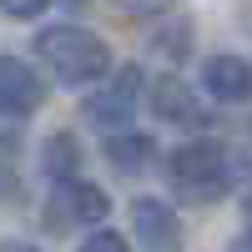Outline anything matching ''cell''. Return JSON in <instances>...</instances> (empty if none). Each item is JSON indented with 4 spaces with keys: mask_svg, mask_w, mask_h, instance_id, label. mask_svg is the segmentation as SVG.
<instances>
[{
    "mask_svg": "<svg viewBox=\"0 0 252 252\" xmlns=\"http://www.w3.org/2000/svg\"><path fill=\"white\" fill-rule=\"evenodd\" d=\"M35 61L46 66L56 86L86 91L111 76V46L86 26H46L35 35Z\"/></svg>",
    "mask_w": 252,
    "mask_h": 252,
    "instance_id": "obj_1",
    "label": "cell"
},
{
    "mask_svg": "<svg viewBox=\"0 0 252 252\" xmlns=\"http://www.w3.org/2000/svg\"><path fill=\"white\" fill-rule=\"evenodd\" d=\"M152 111L166 126H182V131H202V126H207L202 96L192 86H182V81H161V86H152Z\"/></svg>",
    "mask_w": 252,
    "mask_h": 252,
    "instance_id": "obj_8",
    "label": "cell"
},
{
    "mask_svg": "<svg viewBox=\"0 0 252 252\" xmlns=\"http://www.w3.org/2000/svg\"><path fill=\"white\" fill-rule=\"evenodd\" d=\"M46 101V81L31 61L20 56H0V116L5 121H26L31 111H40Z\"/></svg>",
    "mask_w": 252,
    "mask_h": 252,
    "instance_id": "obj_6",
    "label": "cell"
},
{
    "mask_svg": "<svg viewBox=\"0 0 252 252\" xmlns=\"http://www.w3.org/2000/svg\"><path fill=\"white\" fill-rule=\"evenodd\" d=\"M111 212V197L101 192L96 182L86 177H71V182H56L51 187V197H46V227L51 232H76V227H96L106 222Z\"/></svg>",
    "mask_w": 252,
    "mask_h": 252,
    "instance_id": "obj_3",
    "label": "cell"
},
{
    "mask_svg": "<svg viewBox=\"0 0 252 252\" xmlns=\"http://www.w3.org/2000/svg\"><path fill=\"white\" fill-rule=\"evenodd\" d=\"M46 5H51V0H0V10H5V15H15V20H35Z\"/></svg>",
    "mask_w": 252,
    "mask_h": 252,
    "instance_id": "obj_12",
    "label": "cell"
},
{
    "mask_svg": "<svg viewBox=\"0 0 252 252\" xmlns=\"http://www.w3.org/2000/svg\"><path fill=\"white\" fill-rule=\"evenodd\" d=\"M202 91L222 106H247L252 101V61L242 56H207L202 61Z\"/></svg>",
    "mask_w": 252,
    "mask_h": 252,
    "instance_id": "obj_7",
    "label": "cell"
},
{
    "mask_svg": "<svg viewBox=\"0 0 252 252\" xmlns=\"http://www.w3.org/2000/svg\"><path fill=\"white\" fill-rule=\"evenodd\" d=\"M106 161L121 177H141L157 161V141L146 131H116V136H106Z\"/></svg>",
    "mask_w": 252,
    "mask_h": 252,
    "instance_id": "obj_9",
    "label": "cell"
},
{
    "mask_svg": "<svg viewBox=\"0 0 252 252\" xmlns=\"http://www.w3.org/2000/svg\"><path fill=\"white\" fill-rule=\"evenodd\" d=\"M0 252H40V247H31V242H0Z\"/></svg>",
    "mask_w": 252,
    "mask_h": 252,
    "instance_id": "obj_13",
    "label": "cell"
},
{
    "mask_svg": "<svg viewBox=\"0 0 252 252\" xmlns=\"http://www.w3.org/2000/svg\"><path fill=\"white\" fill-rule=\"evenodd\" d=\"M71 166H76V146L66 136H51L46 141V172H51V182H71L76 177Z\"/></svg>",
    "mask_w": 252,
    "mask_h": 252,
    "instance_id": "obj_10",
    "label": "cell"
},
{
    "mask_svg": "<svg viewBox=\"0 0 252 252\" xmlns=\"http://www.w3.org/2000/svg\"><path fill=\"white\" fill-rule=\"evenodd\" d=\"M232 252H252V227H247V232H242V237L232 242Z\"/></svg>",
    "mask_w": 252,
    "mask_h": 252,
    "instance_id": "obj_14",
    "label": "cell"
},
{
    "mask_svg": "<svg viewBox=\"0 0 252 252\" xmlns=\"http://www.w3.org/2000/svg\"><path fill=\"white\" fill-rule=\"evenodd\" d=\"M76 252H131V242H126L121 232H111V227H96V232L81 242Z\"/></svg>",
    "mask_w": 252,
    "mask_h": 252,
    "instance_id": "obj_11",
    "label": "cell"
},
{
    "mask_svg": "<svg viewBox=\"0 0 252 252\" xmlns=\"http://www.w3.org/2000/svg\"><path fill=\"white\" fill-rule=\"evenodd\" d=\"M141 86H146L141 66H126V71H116V76L106 81V86H96V96H86L81 116H86V121H96V126H126V121L136 116Z\"/></svg>",
    "mask_w": 252,
    "mask_h": 252,
    "instance_id": "obj_5",
    "label": "cell"
},
{
    "mask_svg": "<svg viewBox=\"0 0 252 252\" xmlns=\"http://www.w3.org/2000/svg\"><path fill=\"white\" fill-rule=\"evenodd\" d=\"M166 182L172 192L192 207H207L232 192L237 182V166H232V152L212 136H197V141H182L172 157H166Z\"/></svg>",
    "mask_w": 252,
    "mask_h": 252,
    "instance_id": "obj_2",
    "label": "cell"
},
{
    "mask_svg": "<svg viewBox=\"0 0 252 252\" xmlns=\"http://www.w3.org/2000/svg\"><path fill=\"white\" fill-rule=\"evenodd\" d=\"M131 237H136V252H182V242H187L177 207H166L161 197L131 202Z\"/></svg>",
    "mask_w": 252,
    "mask_h": 252,
    "instance_id": "obj_4",
    "label": "cell"
}]
</instances>
